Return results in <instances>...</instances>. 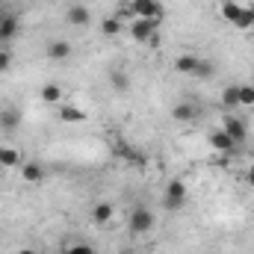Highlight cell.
Masks as SVG:
<instances>
[{
  "mask_svg": "<svg viewBox=\"0 0 254 254\" xmlns=\"http://www.w3.org/2000/svg\"><path fill=\"white\" fill-rule=\"evenodd\" d=\"M163 21H151V18H130L127 21V36L139 45H154L157 42V30Z\"/></svg>",
  "mask_w": 254,
  "mask_h": 254,
  "instance_id": "cell-1",
  "label": "cell"
},
{
  "mask_svg": "<svg viewBox=\"0 0 254 254\" xmlns=\"http://www.w3.org/2000/svg\"><path fill=\"white\" fill-rule=\"evenodd\" d=\"M154 225H157V219H154V213L148 210V207H133L130 210V216H127V228H130V234H136V237H148L151 231H154Z\"/></svg>",
  "mask_w": 254,
  "mask_h": 254,
  "instance_id": "cell-2",
  "label": "cell"
},
{
  "mask_svg": "<svg viewBox=\"0 0 254 254\" xmlns=\"http://www.w3.org/2000/svg\"><path fill=\"white\" fill-rule=\"evenodd\" d=\"M127 6H130L133 18H151V21H163V18H166L160 0H130Z\"/></svg>",
  "mask_w": 254,
  "mask_h": 254,
  "instance_id": "cell-3",
  "label": "cell"
},
{
  "mask_svg": "<svg viewBox=\"0 0 254 254\" xmlns=\"http://www.w3.org/2000/svg\"><path fill=\"white\" fill-rule=\"evenodd\" d=\"M187 198H190V192H187V184L184 181H169L166 184V195H163V204H166V210H181L184 204H187Z\"/></svg>",
  "mask_w": 254,
  "mask_h": 254,
  "instance_id": "cell-4",
  "label": "cell"
},
{
  "mask_svg": "<svg viewBox=\"0 0 254 254\" xmlns=\"http://www.w3.org/2000/svg\"><path fill=\"white\" fill-rule=\"evenodd\" d=\"M222 130H225L237 145H243V142L249 139V127H246V122H240L237 116H225V119H222Z\"/></svg>",
  "mask_w": 254,
  "mask_h": 254,
  "instance_id": "cell-5",
  "label": "cell"
},
{
  "mask_svg": "<svg viewBox=\"0 0 254 254\" xmlns=\"http://www.w3.org/2000/svg\"><path fill=\"white\" fill-rule=\"evenodd\" d=\"M210 148H213V151H219V154H237V148H240V145H237V142L222 130V127H216V130L210 133Z\"/></svg>",
  "mask_w": 254,
  "mask_h": 254,
  "instance_id": "cell-6",
  "label": "cell"
},
{
  "mask_svg": "<svg viewBox=\"0 0 254 254\" xmlns=\"http://www.w3.org/2000/svg\"><path fill=\"white\" fill-rule=\"evenodd\" d=\"M198 116H201L198 104H190V101H181V104H175V107H172V119H175V122L190 125V122H198Z\"/></svg>",
  "mask_w": 254,
  "mask_h": 254,
  "instance_id": "cell-7",
  "label": "cell"
},
{
  "mask_svg": "<svg viewBox=\"0 0 254 254\" xmlns=\"http://www.w3.org/2000/svg\"><path fill=\"white\" fill-rule=\"evenodd\" d=\"M18 30H21L18 18H15L12 12H3V15H0V45H9V42L18 36Z\"/></svg>",
  "mask_w": 254,
  "mask_h": 254,
  "instance_id": "cell-8",
  "label": "cell"
},
{
  "mask_svg": "<svg viewBox=\"0 0 254 254\" xmlns=\"http://www.w3.org/2000/svg\"><path fill=\"white\" fill-rule=\"evenodd\" d=\"M65 21L71 24V27H89L92 24V12H89V6H83V3H77V6H71L68 12H65Z\"/></svg>",
  "mask_w": 254,
  "mask_h": 254,
  "instance_id": "cell-9",
  "label": "cell"
},
{
  "mask_svg": "<svg viewBox=\"0 0 254 254\" xmlns=\"http://www.w3.org/2000/svg\"><path fill=\"white\" fill-rule=\"evenodd\" d=\"M57 116H60V122H65V125H80V122H86V113L80 110V107H74V104H60L57 107Z\"/></svg>",
  "mask_w": 254,
  "mask_h": 254,
  "instance_id": "cell-10",
  "label": "cell"
},
{
  "mask_svg": "<svg viewBox=\"0 0 254 254\" xmlns=\"http://www.w3.org/2000/svg\"><path fill=\"white\" fill-rule=\"evenodd\" d=\"M113 216H116V210H113V204L110 201H98L95 207H92V225H110L113 222Z\"/></svg>",
  "mask_w": 254,
  "mask_h": 254,
  "instance_id": "cell-11",
  "label": "cell"
},
{
  "mask_svg": "<svg viewBox=\"0 0 254 254\" xmlns=\"http://www.w3.org/2000/svg\"><path fill=\"white\" fill-rule=\"evenodd\" d=\"M39 98H42V104H48V107H60V104L65 101L63 86H57V83H45L42 92H39Z\"/></svg>",
  "mask_w": 254,
  "mask_h": 254,
  "instance_id": "cell-12",
  "label": "cell"
},
{
  "mask_svg": "<svg viewBox=\"0 0 254 254\" xmlns=\"http://www.w3.org/2000/svg\"><path fill=\"white\" fill-rule=\"evenodd\" d=\"M71 42H65V39H54L51 45H48V60H54V63H65L68 57H71Z\"/></svg>",
  "mask_w": 254,
  "mask_h": 254,
  "instance_id": "cell-13",
  "label": "cell"
},
{
  "mask_svg": "<svg viewBox=\"0 0 254 254\" xmlns=\"http://www.w3.org/2000/svg\"><path fill=\"white\" fill-rule=\"evenodd\" d=\"M21 181L24 184H42L45 181V169L39 166V163H21Z\"/></svg>",
  "mask_w": 254,
  "mask_h": 254,
  "instance_id": "cell-14",
  "label": "cell"
},
{
  "mask_svg": "<svg viewBox=\"0 0 254 254\" xmlns=\"http://www.w3.org/2000/svg\"><path fill=\"white\" fill-rule=\"evenodd\" d=\"M101 33H104L107 39H119V36L125 33V21H122L119 15H110V18L101 21Z\"/></svg>",
  "mask_w": 254,
  "mask_h": 254,
  "instance_id": "cell-15",
  "label": "cell"
},
{
  "mask_svg": "<svg viewBox=\"0 0 254 254\" xmlns=\"http://www.w3.org/2000/svg\"><path fill=\"white\" fill-rule=\"evenodd\" d=\"M18 166H21V151L0 145V169H18Z\"/></svg>",
  "mask_w": 254,
  "mask_h": 254,
  "instance_id": "cell-16",
  "label": "cell"
},
{
  "mask_svg": "<svg viewBox=\"0 0 254 254\" xmlns=\"http://www.w3.org/2000/svg\"><path fill=\"white\" fill-rule=\"evenodd\" d=\"M0 127H3V130L21 127V110H18V107H3V110H0Z\"/></svg>",
  "mask_w": 254,
  "mask_h": 254,
  "instance_id": "cell-17",
  "label": "cell"
},
{
  "mask_svg": "<svg viewBox=\"0 0 254 254\" xmlns=\"http://www.w3.org/2000/svg\"><path fill=\"white\" fill-rule=\"evenodd\" d=\"M198 60H201V57H198V54H181V57H178V60H175V71H178V74H195V68H198Z\"/></svg>",
  "mask_w": 254,
  "mask_h": 254,
  "instance_id": "cell-18",
  "label": "cell"
},
{
  "mask_svg": "<svg viewBox=\"0 0 254 254\" xmlns=\"http://www.w3.org/2000/svg\"><path fill=\"white\" fill-rule=\"evenodd\" d=\"M243 6H246V3H240V0H225V3L219 6V15H222V18H225V21H228V24L234 27V21L240 18Z\"/></svg>",
  "mask_w": 254,
  "mask_h": 254,
  "instance_id": "cell-19",
  "label": "cell"
},
{
  "mask_svg": "<svg viewBox=\"0 0 254 254\" xmlns=\"http://www.w3.org/2000/svg\"><path fill=\"white\" fill-rule=\"evenodd\" d=\"M240 107V86H225L222 89V110H237Z\"/></svg>",
  "mask_w": 254,
  "mask_h": 254,
  "instance_id": "cell-20",
  "label": "cell"
},
{
  "mask_svg": "<svg viewBox=\"0 0 254 254\" xmlns=\"http://www.w3.org/2000/svg\"><path fill=\"white\" fill-rule=\"evenodd\" d=\"M234 27L243 30V33H252L254 30V6H249V3L243 6V12H240V18L234 21Z\"/></svg>",
  "mask_w": 254,
  "mask_h": 254,
  "instance_id": "cell-21",
  "label": "cell"
},
{
  "mask_svg": "<svg viewBox=\"0 0 254 254\" xmlns=\"http://www.w3.org/2000/svg\"><path fill=\"white\" fill-rule=\"evenodd\" d=\"M192 77H198V80H213V77H216V65L210 63L207 57H201V60H198V68H195V74H192Z\"/></svg>",
  "mask_w": 254,
  "mask_h": 254,
  "instance_id": "cell-22",
  "label": "cell"
},
{
  "mask_svg": "<svg viewBox=\"0 0 254 254\" xmlns=\"http://www.w3.org/2000/svg\"><path fill=\"white\" fill-rule=\"evenodd\" d=\"M110 86H113L116 92H127V89H130V77H127L125 71H113V74H110Z\"/></svg>",
  "mask_w": 254,
  "mask_h": 254,
  "instance_id": "cell-23",
  "label": "cell"
},
{
  "mask_svg": "<svg viewBox=\"0 0 254 254\" xmlns=\"http://www.w3.org/2000/svg\"><path fill=\"white\" fill-rule=\"evenodd\" d=\"M240 107H254V86H240Z\"/></svg>",
  "mask_w": 254,
  "mask_h": 254,
  "instance_id": "cell-24",
  "label": "cell"
},
{
  "mask_svg": "<svg viewBox=\"0 0 254 254\" xmlns=\"http://www.w3.org/2000/svg\"><path fill=\"white\" fill-rule=\"evenodd\" d=\"M65 254H95V249L89 243H71V246H65Z\"/></svg>",
  "mask_w": 254,
  "mask_h": 254,
  "instance_id": "cell-25",
  "label": "cell"
},
{
  "mask_svg": "<svg viewBox=\"0 0 254 254\" xmlns=\"http://www.w3.org/2000/svg\"><path fill=\"white\" fill-rule=\"evenodd\" d=\"M9 68H12V51L0 48V71H9Z\"/></svg>",
  "mask_w": 254,
  "mask_h": 254,
  "instance_id": "cell-26",
  "label": "cell"
},
{
  "mask_svg": "<svg viewBox=\"0 0 254 254\" xmlns=\"http://www.w3.org/2000/svg\"><path fill=\"white\" fill-rule=\"evenodd\" d=\"M246 184H249V187L254 190V163L249 166V172H246Z\"/></svg>",
  "mask_w": 254,
  "mask_h": 254,
  "instance_id": "cell-27",
  "label": "cell"
},
{
  "mask_svg": "<svg viewBox=\"0 0 254 254\" xmlns=\"http://www.w3.org/2000/svg\"><path fill=\"white\" fill-rule=\"evenodd\" d=\"M18 254H39V252H18Z\"/></svg>",
  "mask_w": 254,
  "mask_h": 254,
  "instance_id": "cell-28",
  "label": "cell"
}]
</instances>
